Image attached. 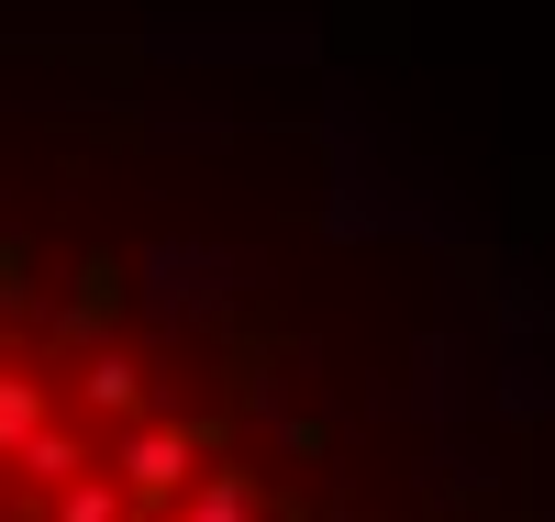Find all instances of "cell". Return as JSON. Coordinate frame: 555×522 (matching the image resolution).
I'll return each instance as SVG.
<instances>
[{"instance_id": "cell-1", "label": "cell", "mask_w": 555, "mask_h": 522, "mask_svg": "<svg viewBox=\"0 0 555 522\" xmlns=\"http://www.w3.org/2000/svg\"><path fill=\"white\" fill-rule=\"evenodd\" d=\"M0 522H555L544 390L334 112L0 78Z\"/></svg>"}]
</instances>
